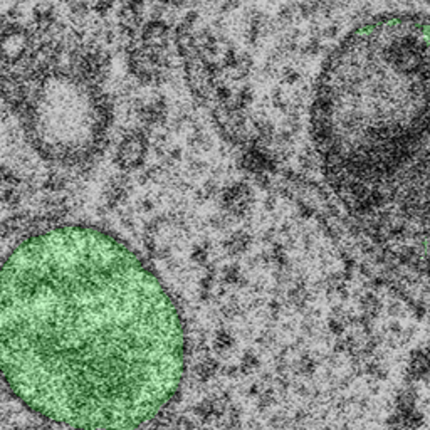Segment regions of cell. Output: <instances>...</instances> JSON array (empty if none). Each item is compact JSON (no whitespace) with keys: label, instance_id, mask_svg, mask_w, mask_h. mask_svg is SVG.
Instances as JSON below:
<instances>
[{"label":"cell","instance_id":"1","mask_svg":"<svg viewBox=\"0 0 430 430\" xmlns=\"http://www.w3.org/2000/svg\"><path fill=\"white\" fill-rule=\"evenodd\" d=\"M184 368L175 303L117 237L49 229L0 268V375L35 414L135 427L174 398Z\"/></svg>","mask_w":430,"mask_h":430},{"label":"cell","instance_id":"2","mask_svg":"<svg viewBox=\"0 0 430 430\" xmlns=\"http://www.w3.org/2000/svg\"><path fill=\"white\" fill-rule=\"evenodd\" d=\"M427 19L387 16L335 52L314 106V140L330 175L376 205L385 184L427 153Z\"/></svg>","mask_w":430,"mask_h":430},{"label":"cell","instance_id":"3","mask_svg":"<svg viewBox=\"0 0 430 430\" xmlns=\"http://www.w3.org/2000/svg\"><path fill=\"white\" fill-rule=\"evenodd\" d=\"M35 34L22 22H0V61L17 68L34 51Z\"/></svg>","mask_w":430,"mask_h":430},{"label":"cell","instance_id":"4","mask_svg":"<svg viewBox=\"0 0 430 430\" xmlns=\"http://www.w3.org/2000/svg\"><path fill=\"white\" fill-rule=\"evenodd\" d=\"M148 152V140L141 131L128 133L121 140L117 150L118 165L125 170H133L143 165V160Z\"/></svg>","mask_w":430,"mask_h":430},{"label":"cell","instance_id":"5","mask_svg":"<svg viewBox=\"0 0 430 430\" xmlns=\"http://www.w3.org/2000/svg\"><path fill=\"white\" fill-rule=\"evenodd\" d=\"M170 35L172 30L165 20L150 19L140 29L141 47L153 52H165L168 42H170Z\"/></svg>","mask_w":430,"mask_h":430},{"label":"cell","instance_id":"6","mask_svg":"<svg viewBox=\"0 0 430 430\" xmlns=\"http://www.w3.org/2000/svg\"><path fill=\"white\" fill-rule=\"evenodd\" d=\"M20 180L11 168L0 167V198L2 201H12L16 198L17 190H19Z\"/></svg>","mask_w":430,"mask_h":430},{"label":"cell","instance_id":"7","mask_svg":"<svg viewBox=\"0 0 430 430\" xmlns=\"http://www.w3.org/2000/svg\"><path fill=\"white\" fill-rule=\"evenodd\" d=\"M114 2H117V0H92L91 11L95 12L97 17H106L113 12Z\"/></svg>","mask_w":430,"mask_h":430},{"label":"cell","instance_id":"8","mask_svg":"<svg viewBox=\"0 0 430 430\" xmlns=\"http://www.w3.org/2000/svg\"><path fill=\"white\" fill-rule=\"evenodd\" d=\"M157 2L163 4V6H167V7H172V6L180 7V6H184V4H187L189 0H157Z\"/></svg>","mask_w":430,"mask_h":430}]
</instances>
